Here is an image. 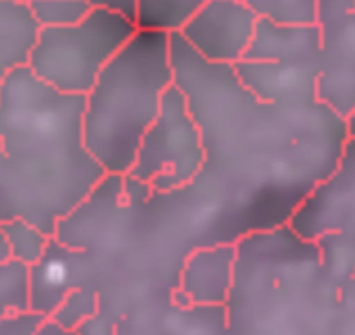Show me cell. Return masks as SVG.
Masks as SVG:
<instances>
[{
	"label": "cell",
	"instance_id": "7a4b0ae2",
	"mask_svg": "<svg viewBox=\"0 0 355 335\" xmlns=\"http://www.w3.org/2000/svg\"><path fill=\"white\" fill-rule=\"evenodd\" d=\"M175 83L171 32L137 27L86 92L83 144L108 175H126L146 128Z\"/></svg>",
	"mask_w": 355,
	"mask_h": 335
},
{
	"label": "cell",
	"instance_id": "ba28073f",
	"mask_svg": "<svg viewBox=\"0 0 355 335\" xmlns=\"http://www.w3.org/2000/svg\"><path fill=\"white\" fill-rule=\"evenodd\" d=\"M234 243L198 246L184 257L173 300L178 306H225L234 279Z\"/></svg>",
	"mask_w": 355,
	"mask_h": 335
},
{
	"label": "cell",
	"instance_id": "ac0fdd59",
	"mask_svg": "<svg viewBox=\"0 0 355 335\" xmlns=\"http://www.w3.org/2000/svg\"><path fill=\"white\" fill-rule=\"evenodd\" d=\"M12 261V252H9V243H7V237L3 232V225H0V266H5Z\"/></svg>",
	"mask_w": 355,
	"mask_h": 335
},
{
	"label": "cell",
	"instance_id": "9a60e30c",
	"mask_svg": "<svg viewBox=\"0 0 355 335\" xmlns=\"http://www.w3.org/2000/svg\"><path fill=\"white\" fill-rule=\"evenodd\" d=\"M45 315L34 311L7 313L0 318V335H34Z\"/></svg>",
	"mask_w": 355,
	"mask_h": 335
},
{
	"label": "cell",
	"instance_id": "5b68a950",
	"mask_svg": "<svg viewBox=\"0 0 355 335\" xmlns=\"http://www.w3.org/2000/svg\"><path fill=\"white\" fill-rule=\"evenodd\" d=\"M205 164L200 128L189 110L184 92L178 83L166 88L160 113L146 128L126 173L128 178L148 184L153 191L169 194L191 184Z\"/></svg>",
	"mask_w": 355,
	"mask_h": 335
},
{
	"label": "cell",
	"instance_id": "4fadbf2b",
	"mask_svg": "<svg viewBox=\"0 0 355 335\" xmlns=\"http://www.w3.org/2000/svg\"><path fill=\"white\" fill-rule=\"evenodd\" d=\"M39 27H63L79 23L90 12L86 0H25Z\"/></svg>",
	"mask_w": 355,
	"mask_h": 335
},
{
	"label": "cell",
	"instance_id": "3957f363",
	"mask_svg": "<svg viewBox=\"0 0 355 335\" xmlns=\"http://www.w3.org/2000/svg\"><path fill=\"white\" fill-rule=\"evenodd\" d=\"M322 39L317 23H279L259 18L254 36L234 72L257 99L282 108L320 104Z\"/></svg>",
	"mask_w": 355,
	"mask_h": 335
},
{
	"label": "cell",
	"instance_id": "9c48e42d",
	"mask_svg": "<svg viewBox=\"0 0 355 335\" xmlns=\"http://www.w3.org/2000/svg\"><path fill=\"white\" fill-rule=\"evenodd\" d=\"M39 32L25 0H0V68L25 66Z\"/></svg>",
	"mask_w": 355,
	"mask_h": 335
},
{
	"label": "cell",
	"instance_id": "52a82bcc",
	"mask_svg": "<svg viewBox=\"0 0 355 335\" xmlns=\"http://www.w3.org/2000/svg\"><path fill=\"white\" fill-rule=\"evenodd\" d=\"M259 18L245 0H205L175 32L205 61L234 66L250 48Z\"/></svg>",
	"mask_w": 355,
	"mask_h": 335
},
{
	"label": "cell",
	"instance_id": "2e32d148",
	"mask_svg": "<svg viewBox=\"0 0 355 335\" xmlns=\"http://www.w3.org/2000/svg\"><path fill=\"white\" fill-rule=\"evenodd\" d=\"M92 9H108V12H117L121 16L130 18L137 23V7L139 0H86Z\"/></svg>",
	"mask_w": 355,
	"mask_h": 335
},
{
	"label": "cell",
	"instance_id": "30bf717a",
	"mask_svg": "<svg viewBox=\"0 0 355 335\" xmlns=\"http://www.w3.org/2000/svg\"><path fill=\"white\" fill-rule=\"evenodd\" d=\"M3 232L9 243V252H12V261L25 264L27 268H32L39 259L43 257L45 248H48L50 239L41 227H36L32 221H27L23 216H14L9 221L0 223Z\"/></svg>",
	"mask_w": 355,
	"mask_h": 335
},
{
	"label": "cell",
	"instance_id": "8fae6325",
	"mask_svg": "<svg viewBox=\"0 0 355 335\" xmlns=\"http://www.w3.org/2000/svg\"><path fill=\"white\" fill-rule=\"evenodd\" d=\"M205 0H139L137 27L175 32Z\"/></svg>",
	"mask_w": 355,
	"mask_h": 335
},
{
	"label": "cell",
	"instance_id": "6da1fadb",
	"mask_svg": "<svg viewBox=\"0 0 355 335\" xmlns=\"http://www.w3.org/2000/svg\"><path fill=\"white\" fill-rule=\"evenodd\" d=\"M83 108L86 95L52 88L27 66L0 79V144L21 216L48 237L106 175L83 144Z\"/></svg>",
	"mask_w": 355,
	"mask_h": 335
},
{
	"label": "cell",
	"instance_id": "277c9868",
	"mask_svg": "<svg viewBox=\"0 0 355 335\" xmlns=\"http://www.w3.org/2000/svg\"><path fill=\"white\" fill-rule=\"evenodd\" d=\"M137 32V23L108 9H90L74 25L39 27L27 63L48 86L86 95L104 66Z\"/></svg>",
	"mask_w": 355,
	"mask_h": 335
},
{
	"label": "cell",
	"instance_id": "5bb4252c",
	"mask_svg": "<svg viewBox=\"0 0 355 335\" xmlns=\"http://www.w3.org/2000/svg\"><path fill=\"white\" fill-rule=\"evenodd\" d=\"M3 74L5 70H0V79H3ZM14 216H21V203H18V191H16L12 169H9L3 144H0V223Z\"/></svg>",
	"mask_w": 355,
	"mask_h": 335
},
{
	"label": "cell",
	"instance_id": "7c38bea8",
	"mask_svg": "<svg viewBox=\"0 0 355 335\" xmlns=\"http://www.w3.org/2000/svg\"><path fill=\"white\" fill-rule=\"evenodd\" d=\"M30 311V268L18 261L0 266V315Z\"/></svg>",
	"mask_w": 355,
	"mask_h": 335
},
{
	"label": "cell",
	"instance_id": "e0dca14e",
	"mask_svg": "<svg viewBox=\"0 0 355 335\" xmlns=\"http://www.w3.org/2000/svg\"><path fill=\"white\" fill-rule=\"evenodd\" d=\"M34 335H79V333H77V329H68V327H63V324H59L57 320L45 318L39 324V329H36Z\"/></svg>",
	"mask_w": 355,
	"mask_h": 335
},
{
	"label": "cell",
	"instance_id": "8992f818",
	"mask_svg": "<svg viewBox=\"0 0 355 335\" xmlns=\"http://www.w3.org/2000/svg\"><path fill=\"white\" fill-rule=\"evenodd\" d=\"M322 57L317 99L347 117L355 106V0H315Z\"/></svg>",
	"mask_w": 355,
	"mask_h": 335
},
{
	"label": "cell",
	"instance_id": "d6986e66",
	"mask_svg": "<svg viewBox=\"0 0 355 335\" xmlns=\"http://www.w3.org/2000/svg\"><path fill=\"white\" fill-rule=\"evenodd\" d=\"M344 124H347V133H349V137H355V106H353V110L351 113L344 117Z\"/></svg>",
	"mask_w": 355,
	"mask_h": 335
},
{
	"label": "cell",
	"instance_id": "ffe728a7",
	"mask_svg": "<svg viewBox=\"0 0 355 335\" xmlns=\"http://www.w3.org/2000/svg\"><path fill=\"white\" fill-rule=\"evenodd\" d=\"M0 318H3V315H0Z\"/></svg>",
	"mask_w": 355,
	"mask_h": 335
}]
</instances>
